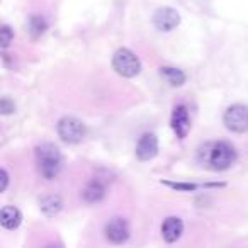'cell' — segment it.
I'll use <instances>...</instances> for the list:
<instances>
[{
	"label": "cell",
	"mask_w": 248,
	"mask_h": 248,
	"mask_svg": "<svg viewBox=\"0 0 248 248\" xmlns=\"http://www.w3.org/2000/svg\"><path fill=\"white\" fill-rule=\"evenodd\" d=\"M129 234H131V230H129L128 221L124 217H112L106 223L104 226V236L109 243L112 245H123L128 241Z\"/></svg>",
	"instance_id": "8992f818"
},
{
	"label": "cell",
	"mask_w": 248,
	"mask_h": 248,
	"mask_svg": "<svg viewBox=\"0 0 248 248\" xmlns=\"http://www.w3.org/2000/svg\"><path fill=\"white\" fill-rule=\"evenodd\" d=\"M22 223V214L17 207L5 206L0 211V224L5 230H17Z\"/></svg>",
	"instance_id": "8fae6325"
},
{
	"label": "cell",
	"mask_w": 248,
	"mask_h": 248,
	"mask_svg": "<svg viewBox=\"0 0 248 248\" xmlns=\"http://www.w3.org/2000/svg\"><path fill=\"white\" fill-rule=\"evenodd\" d=\"M12 39H14V32H12V29L9 28V26H2V28H0V48L2 49L9 48V45L12 43Z\"/></svg>",
	"instance_id": "2e32d148"
},
{
	"label": "cell",
	"mask_w": 248,
	"mask_h": 248,
	"mask_svg": "<svg viewBox=\"0 0 248 248\" xmlns=\"http://www.w3.org/2000/svg\"><path fill=\"white\" fill-rule=\"evenodd\" d=\"M14 110H16V104L9 97H2V100H0V112L4 114V116H7V114L14 112Z\"/></svg>",
	"instance_id": "ac0fdd59"
},
{
	"label": "cell",
	"mask_w": 248,
	"mask_h": 248,
	"mask_svg": "<svg viewBox=\"0 0 248 248\" xmlns=\"http://www.w3.org/2000/svg\"><path fill=\"white\" fill-rule=\"evenodd\" d=\"M184 233V221L177 216L167 217L162 223V236L167 243H175Z\"/></svg>",
	"instance_id": "30bf717a"
},
{
	"label": "cell",
	"mask_w": 248,
	"mask_h": 248,
	"mask_svg": "<svg viewBox=\"0 0 248 248\" xmlns=\"http://www.w3.org/2000/svg\"><path fill=\"white\" fill-rule=\"evenodd\" d=\"M39 209L46 217H55L63 209V201L56 194H48L39 199Z\"/></svg>",
	"instance_id": "7c38bea8"
},
{
	"label": "cell",
	"mask_w": 248,
	"mask_h": 248,
	"mask_svg": "<svg viewBox=\"0 0 248 248\" xmlns=\"http://www.w3.org/2000/svg\"><path fill=\"white\" fill-rule=\"evenodd\" d=\"M112 68L124 78H135L141 72V62L131 49L119 48L112 56Z\"/></svg>",
	"instance_id": "3957f363"
},
{
	"label": "cell",
	"mask_w": 248,
	"mask_h": 248,
	"mask_svg": "<svg viewBox=\"0 0 248 248\" xmlns=\"http://www.w3.org/2000/svg\"><path fill=\"white\" fill-rule=\"evenodd\" d=\"M170 126L172 131L175 133V136L179 140H184L190 131V117L189 110L186 106H177L172 112V119H170Z\"/></svg>",
	"instance_id": "9c48e42d"
},
{
	"label": "cell",
	"mask_w": 248,
	"mask_h": 248,
	"mask_svg": "<svg viewBox=\"0 0 248 248\" xmlns=\"http://www.w3.org/2000/svg\"><path fill=\"white\" fill-rule=\"evenodd\" d=\"M49 248H60V247H49Z\"/></svg>",
	"instance_id": "ffe728a7"
},
{
	"label": "cell",
	"mask_w": 248,
	"mask_h": 248,
	"mask_svg": "<svg viewBox=\"0 0 248 248\" xmlns=\"http://www.w3.org/2000/svg\"><path fill=\"white\" fill-rule=\"evenodd\" d=\"M238 158V153L234 146L228 141H209L202 145L197 152V160L207 170L213 172H224L230 167L234 165Z\"/></svg>",
	"instance_id": "6da1fadb"
},
{
	"label": "cell",
	"mask_w": 248,
	"mask_h": 248,
	"mask_svg": "<svg viewBox=\"0 0 248 248\" xmlns=\"http://www.w3.org/2000/svg\"><path fill=\"white\" fill-rule=\"evenodd\" d=\"M9 186V173L5 169L0 170V192H5Z\"/></svg>",
	"instance_id": "d6986e66"
},
{
	"label": "cell",
	"mask_w": 248,
	"mask_h": 248,
	"mask_svg": "<svg viewBox=\"0 0 248 248\" xmlns=\"http://www.w3.org/2000/svg\"><path fill=\"white\" fill-rule=\"evenodd\" d=\"M56 131H58V136L62 138V141L68 143V145H78L87 135L85 124L73 116L62 117V119L58 121Z\"/></svg>",
	"instance_id": "277c9868"
},
{
	"label": "cell",
	"mask_w": 248,
	"mask_h": 248,
	"mask_svg": "<svg viewBox=\"0 0 248 248\" xmlns=\"http://www.w3.org/2000/svg\"><path fill=\"white\" fill-rule=\"evenodd\" d=\"M82 197L87 204H97L106 197V187L99 180H90L82 190Z\"/></svg>",
	"instance_id": "4fadbf2b"
},
{
	"label": "cell",
	"mask_w": 248,
	"mask_h": 248,
	"mask_svg": "<svg viewBox=\"0 0 248 248\" xmlns=\"http://www.w3.org/2000/svg\"><path fill=\"white\" fill-rule=\"evenodd\" d=\"M162 184H165V186L172 187L175 190H180V192H192V190H197L201 187L197 184H189V182H162Z\"/></svg>",
	"instance_id": "e0dca14e"
},
{
	"label": "cell",
	"mask_w": 248,
	"mask_h": 248,
	"mask_svg": "<svg viewBox=\"0 0 248 248\" xmlns=\"http://www.w3.org/2000/svg\"><path fill=\"white\" fill-rule=\"evenodd\" d=\"M46 28H48V24H46L45 17H41V16H31L28 21V32L32 36V38H39V36L43 34V32L46 31Z\"/></svg>",
	"instance_id": "9a60e30c"
},
{
	"label": "cell",
	"mask_w": 248,
	"mask_h": 248,
	"mask_svg": "<svg viewBox=\"0 0 248 248\" xmlns=\"http://www.w3.org/2000/svg\"><path fill=\"white\" fill-rule=\"evenodd\" d=\"M160 75L162 78L169 83L170 87H182L186 83L187 77L182 70L175 68V66H162L160 68Z\"/></svg>",
	"instance_id": "5bb4252c"
},
{
	"label": "cell",
	"mask_w": 248,
	"mask_h": 248,
	"mask_svg": "<svg viewBox=\"0 0 248 248\" xmlns=\"http://www.w3.org/2000/svg\"><path fill=\"white\" fill-rule=\"evenodd\" d=\"M224 128L236 135H243L248 131V106L245 104H233L224 110L223 116Z\"/></svg>",
	"instance_id": "5b68a950"
},
{
	"label": "cell",
	"mask_w": 248,
	"mask_h": 248,
	"mask_svg": "<svg viewBox=\"0 0 248 248\" xmlns=\"http://www.w3.org/2000/svg\"><path fill=\"white\" fill-rule=\"evenodd\" d=\"M158 155V138L153 133H145L136 145V158L140 162H150Z\"/></svg>",
	"instance_id": "ba28073f"
},
{
	"label": "cell",
	"mask_w": 248,
	"mask_h": 248,
	"mask_svg": "<svg viewBox=\"0 0 248 248\" xmlns=\"http://www.w3.org/2000/svg\"><path fill=\"white\" fill-rule=\"evenodd\" d=\"M36 165H38V172L41 173L43 179L53 180L60 175L63 169V156L58 146L53 143H41L36 146Z\"/></svg>",
	"instance_id": "7a4b0ae2"
},
{
	"label": "cell",
	"mask_w": 248,
	"mask_h": 248,
	"mask_svg": "<svg viewBox=\"0 0 248 248\" xmlns=\"http://www.w3.org/2000/svg\"><path fill=\"white\" fill-rule=\"evenodd\" d=\"M153 24L158 31L170 32L180 24V14L172 7H162L153 14Z\"/></svg>",
	"instance_id": "52a82bcc"
}]
</instances>
